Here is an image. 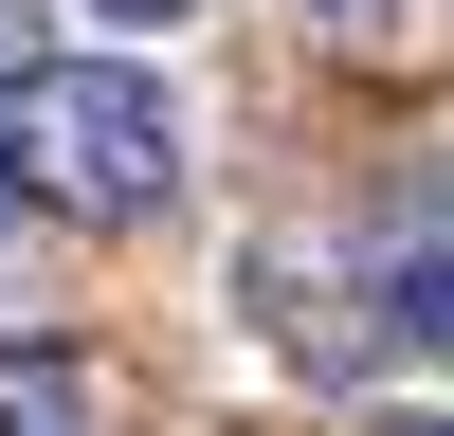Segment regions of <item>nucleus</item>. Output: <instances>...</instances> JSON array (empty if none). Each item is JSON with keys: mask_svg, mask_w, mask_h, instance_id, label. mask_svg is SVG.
<instances>
[{"mask_svg": "<svg viewBox=\"0 0 454 436\" xmlns=\"http://www.w3.org/2000/svg\"><path fill=\"white\" fill-rule=\"evenodd\" d=\"M0 200L55 237H145L182 200V91L128 55H19L0 73Z\"/></svg>", "mask_w": 454, "mask_h": 436, "instance_id": "1", "label": "nucleus"}, {"mask_svg": "<svg viewBox=\"0 0 454 436\" xmlns=\"http://www.w3.org/2000/svg\"><path fill=\"white\" fill-rule=\"evenodd\" d=\"M364 309H382V346H419L454 363V145H436V182L382 218V273H364Z\"/></svg>", "mask_w": 454, "mask_h": 436, "instance_id": "2", "label": "nucleus"}, {"mask_svg": "<svg viewBox=\"0 0 454 436\" xmlns=\"http://www.w3.org/2000/svg\"><path fill=\"white\" fill-rule=\"evenodd\" d=\"M0 436H109V382L73 346H0Z\"/></svg>", "mask_w": 454, "mask_h": 436, "instance_id": "3", "label": "nucleus"}, {"mask_svg": "<svg viewBox=\"0 0 454 436\" xmlns=\"http://www.w3.org/2000/svg\"><path fill=\"white\" fill-rule=\"evenodd\" d=\"M291 19H327V36H400L419 0H291Z\"/></svg>", "mask_w": 454, "mask_h": 436, "instance_id": "4", "label": "nucleus"}, {"mask_svg": "<svg viewBox=\"0 0 454 436\" xmlns=\"http://www.w3.org/2000/svg\"><path fill=\"white\" fill-rule=\"evenodd\" d=\"M91 19H109V36H182L200 0H91Z\"/></svg>", "mask_w": 454, "mask_h": 436, "instance_id": "5", "label": "nucleus"}, {"mask_svg": "<svg viewBox=\"0 0 454 436\" xmlns=\"http://www.w3.org/2000/svg\"><path fill=\"white\" fill-rule=\"evenodd\" d=\"M382 436H454V418H382Z\"/></svg>", "mask_w": 454, "mask_h": 436, "instance_id": "6", "label": "nucleus"}]
</instances>
